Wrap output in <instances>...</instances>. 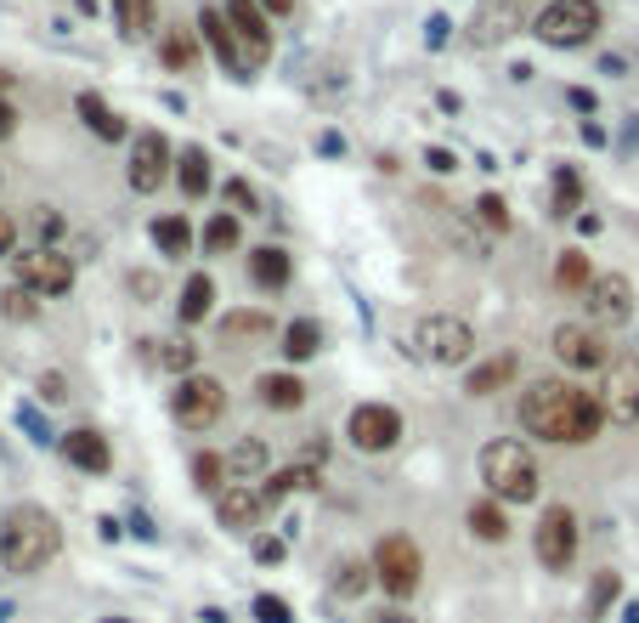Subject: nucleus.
<instances>
[{"label": "nucleus", "instance_id": "f257e3e1", "mask_svg": "<svg viewBox=\"0 0 639 623\" xmlns=\"http://www.w3.org/2000/svg\"><path fill=\"white\" fill-rule=\"evenodd\" d=\"M515 414L526 437H544L555 448H583V442H600L605 431V403L571 380H532Z\"/></svg>", "mask_w": 639, "mask_h": 623}, {"label": "nucleus", "instance_id": "f03ea898", "mask_svg": "<svg viewBox=\"0 0 639 623\" xmlns=\"http://www.w3.org/2000/svg\"><path fill=\"white\" fill-rule=\"evenodd\" d=\"M62 550V528L46 505H12L0 516V567L18 578H35L57 562Z\"/></svg>", "mask_w": 639, "mask_h": 623}, {"label": "nucleus", "instance_id": "7ed1b4c3", "mask_svg": "<svg viewBox=\"0 0 639 623\" xmlns=\"http://www.w3.org/2000/svg\"><path fill=\"white\" fill-rule=\"evenodd\" d=\"M476 471L487 482V494L503 499V505H532L537 499V459L515 437H492L481 448V459H476Z\"/></svg>", "mask_w": 639, "mask_h": 623}, {"label": "nucleus", "instance_id": "20e7f679", "mask_svg": "<svg viewBox=\"0 0 639 623\" xmlns=\"http://www.w3.org/2000/svg\"><path fill=\"white\" fill-rule=\"evenodd\" d=\"M600 23H605L600 0H549V7L532 18V35L555 51H578L600 35Z\"/></svg>", "mask_w": 639, "mask_h": 623}, {"label": "nucleus", "instance_id": "39448f33", "mask_svg": "<svg viewBox=\"0 0 639 623\" xmlns=\"http://www.w3.org/2000/svg\"><path fill=\"white\" fill-rule=\"evenodd\" d=\"M414 351L435 369H453V364H469L476 357V330L469 318H453V312H430L419 330H414Z\"/></svg>", "mask_w": 639, "mask_h": 623}, {"label": "nucleus", "instance_id": "423d86ee", "mask_svg": "<svg viewBox=\"0 0 639 623\" xmlns=\"http://www.w3.org/2000/svg\"><path fill=\"white\" fill-rule=\"evenodd\" d=\"M226 408V385L216 374H182L176 391H171V414L182 431H210Z\"/></svg>", "mask_w": 639, "mask_h": 623}, {"label": "nucleus", "instance_id": "0eeeda50", "mask_svg": "<svg viewBox=\"0 0 639 623\" xmlns=\"http://www.w3.org/2000/svg\"><path fill=\"white\" fill-rule=\"evenodd\" d=\"M171 176H176L171 137H164V130H137V137H130V165H125L130 193H159Z\"/></svg>", "mask_w": 639, "mask_h": 623}, {"label": "nucleus", "instance_id": "6e6552de", "mask_svg": "<svg viewBox=\"0 0 639 623\" xmlns=\"http://www.w3.org/2000/svg\"><path fill=\"white\" fill-rule=\"evenodd\" d=\"M374 578L391 589L396 601H402V596H414L419 578H425V555H419V544H414L408 533H385L380 550H374Z\"/></svg>", "mask_w": 639, "mask_h": 623}, {"label": "nucleus", "instance_id": "1a4fd4ad", "mask_svg": "<svg viewBox=\"0 0 639 623\" xmlns=\"http://www.w3.org/2000/svg\"><path fill=\"white\" fill-rule=\"evenodd\" d=\"M12 267H18V284H23V289H35L40 301H57V295H69V289H74V261L62 255V250L35 244V250L12 255Z\"/></svg>", "mask_w": 639, "mask_h": 623}, {"label": "nucleus", "instance_id": "9d476101", "mask_svg": "<svg viewBox=\"0 0 639 623\" xmlns=\"http://www.w3.org/2000/svg\"><path fill=\"white\" fill-rule=\"evenodd\" d=\"M532 550L549 573H571V562H578V516L566 505H549L544 521H537V533H532Z\"/></svg>", "mask_w": 639, "mask_h": 623}, {"label": "nucleus", "instance_id": "9b49d317", "mask_svg": "<svg viewBox=\"0 0 639 623\" xmlns=\"http://www.w3.org/2000/svg\"><path fill=\"white\" fill-rule=\"evenodd\" d=\"M583 301H589V318L600 323V330H623V323L634 318V307H639V295H634L628 273H600L583 289Z\"/></svg>", "mask_w": 639, "mask_h": 623}, {"label": "nucleus", "instance_id": "f8f14e48", "mask_svg": "<svg viewBox=\"0 0 639 623\" xmlns=\"http://www.w3.org/2000/svg\"><path fill=\"white\" fill-rule=\"evenodd\" d=\"M346 437H351V448H362V453H385V448L402 442V414H396L391 403H357L351 419H346Z\"/></svg>", "mask_w": 639, "mask_h": 623}, {"label": "nucleus", "instance_id": "ddd939ff", "mask_svg": "<svg viewBox=\"0 0 639 623\" xmlns=\"http://www.w3.org/2000/svg\"><path fill=\"white\" fill-rule=\"evenodd\" d=\"M198 41H205L210 51H216V62L239 80V85H249L255 80V69H249V57H244V46H239V35H232V23L221 18V7H205L198 12Z\"/></svg>", "mask_w": 639, "mask_h": 623}, {"label": "nucleus", "instance_id": "4468645a", "mask_svg": "<svg viewBox=\"0 0 639 623\" xmlns=\"http://www.w3.org/2000/svg\"><path fill=\"white\" fill-rule=\"evenodd\" d=\"M221 18L232 23V35H239L244 57H249V69H260L266 57H272V18H266L255 0H226Z\"/></svg>", "mask_w": 639, "mask_h": 623}, {"label": "nucleus", "instance_id": "2eb2a0df", "mask_svg": "<svg viewBox=\"0 0 639 623\" xmlns=\"http://www.w3.org/2000/svg\"><path fill=\"white\" fill-rule=\"evenodd\" d=\"M555 357L566 369H578V374H594L612 364V351H605V341L589 330V323H560L555 330Z\"/></svg>", "mask_w": 639, "mask_h": 623}, {"label": "nucleus", "instance_id": "dca6fc26", "mask_svg": "<svg viewBox=\"0 0 639 623\" xmlns=\"http://www.w3.org/2000/svg\"><path fill=\"white\" fill-rule=\"evenodd\" d=\"M62 459H69L74 471H85V476H108L114 471V448H108V437L103 431H91V425H80V431H62Z\"/></svg>", "mask_w": 639, "mask_h": 623}, {"label": "nucleus", "instance_id": "f3484780", "mask_svg": "<svg viewBox=\"0 0 639 623\" xmlns=\"http://www.w3.org/2000/svg\"><path fill=\"white\" fill-rule=\"evenodd\" d=\"M260 510H266V499H260V487H249V482H226L216 494V521L226 533H249Z\"/></svg>", "mask_w": 639, "mask_h": 623}, {"label": "nucleus", "instance_id": "a211bd4d", "mask_svg": "<svg viewBox=\"0 0 639 623\" xmlns=\"http://www.w3.org/2000/svg\"><path fill=\"white\" fill-rule=\"evenodd\" d=\"M600 403H605V419H617V425H639V369H617Z\"/></svg>", "mask_w": 639, "mask_h": 623}, {"label": "nucleus", "instance_id": "6ab92c4d", "mask_svg": "<svg viewBox=\"0 0 639 623\" xmlns=\"http://www.w3.org/2000/svg\"><path fill=\"white\" fill-rule=\"evenodd\" d=\"M249 278H255V289H283V284L294 278L289 250H283V244H255V250H249Z\"/></svg>", "mask_w": 639, "mask_h": 623}, {"label": "nucleus", "instance_id": "aec40b11", "mask_svg": "<svg viewBox=\"0 0 639 623\" xmlns=\"http://www.w3.org/2000/svg\"><path fill=\"white\" fill-rule=\"evenodd\" d=\"M266 471H272V448H266L260 437H239V442L226 448V476L232 482H255Z\"/></svg>", "mask_w": 639, "mask_h": 623}, {"label": "nucleus", "instance_id": "412c9836", "mask_svg": "<svg viewBox=\"0 0 639 623\" xmlns=\"http://www.w3.org/2000/svg\"><path fill=\"white\" fill-rule=\"evenodd\" d=\"M74 108H80L85 130H96L103 142H130V125H125V114H114V108H108L96 91H80V103H74Z\"/></svg>", "mask_w": 639, "mask_h": 623}, {"label": "nucleus", "instance_id": "4be33fe9", "mask_svg": "<svg viewBox=\"0 0 639 623\" xmlns=\"http://www.w3.org/2000/svg\"><path fill=\"white\" fill-rule=\"evenodd\" d=\"M515 369H521V357H515V351L487 357V364H476V369L464 374V391H469V397H492L498 385H510V380H515Z\"/></svg>", "mask_w": 639, "mask_h": 623}, {"label": "nucleus", "instance_id": "5701e85b", "mask_svg": "<svg viewBox=\"0 0 639 623\" xmlns=\"http://www.w3.org/2000/svg\"><path fill=\"white\" fill-rule=\"evenodd\" d=\"M216 330H221L226 346H244V341H272L278 323H272V312H226Z\"/></svg>", "mask_w": 639, "mask_h": 623}, {"label": "nucleus", "instance_id": "b1692460", "mask_svg": "<svg viewBox=\"0 0 639 623\" xmlns=\"http://www.w3.org/2000/svg\"><path fill=\"white\" fill-rule=\"evenodd\" d=\"M114 23L119 41H148L159 28V0H114Z\"/></svg>", "mask_w": 639, "mask_h": 623}, {"label": "nucleus", "instance_id": "393cba45", "mask_svg": "<svg viewBox=\"0 0 639 623\" xmlns=\"http://www.w3.org/2000/svg\"><path fill=\"white\" fill-rule=\"evenodd\" d=\"M148 239H153V250H159L164 261H182V255L193 250V221H187V216H153Z\"/></svg>", "mask_w": 639, "mask_h": 623}, {"label": "nucleus", "instance_id": "a878e982", "mask_svg": "<svg viewBox=\"0 0 639 623\" xmlns=\"http://www.w3.org/2000/svg\"><path fill=\"white\" fill-rule=\"evenodd\" d=\"M469 533H476L481 544H503V539H510V516H503V499H476V505H469Z\"/></svg>", "mask_w": 639, "mask_h": 623}, {"label": "nucleus", "instance_id": "bb28decb", "mask_svg": "<svg viewBox=\"0 0 639 623\" xmlns=\"http://www.w3.org/2000/svg\"><path fill=\"white\" fill-rule=\"evenodd\" d=\"M176 182H182L187 199H205V193H210V153L198 148V142H187L176 153Z\"/></svg>", "mask_w": 639, "mask_h": 623}, {"label": "nucleus", "instance_id": "cd10ccee", "mask_svg": "<svg viewBox=\"0 0 639 623\" xmlns=\"http://www.w3.org/2000/svg\"><path fill=\"white\" fill-rule=\"evenodd\" d=\"M255 397H260L266 408L289 414V408H300V403H306V385H300L294 374H260V380H255Z\"/></svg>", "mask_w": 639, "mask_h": 623}, {"label": "nucleus", "instance_id": "c85d7f7f", "mask_svg": "<svg viewBox=\"0 0 639 623\" xmlns=\"http://www.w3.org/2000/svg\"><path fill=\"white\" fill-rule=\"evenodd\" d=\"M278 341H283V357H289V364H306V357L323 351V323H317V318H294Z\"/></svg>", "mask_w": 639, "mask_h": 623}, {"label": "nucleus", "instance_id": "c756f323", "mask_svg": "<svg viewBox=\"0 0 639 623\" xmlns=\"http://www.w3.org/2000/svg\"><path fill=\"white\" fill-rule=\"evenodd\" d=\"M210 307H216V284H210V273H193V278L182 284L176 318H182V323H205V318H210Z\"/></svg>", "mask_w": 639, "mask_h": 623}, {"label": "nucleus", "instance_id": "7c9ffc66", "mask_svg": "<svg viewBox=\"0 0 639 623\" xmlns=\"http://www.w3.org/2000/svg\"><path fill=\"white\" fill-rule=\"evenodd\" d=\"M312 487H317V471L312 465H289V471H278L272 482L260 487V499H266V510H278L289 494H312Z\"/></svg>", "mask_w": 639, "mask_h": 623}, {"label": "nucleus", "instance_id": "2f4dec72", "mask_svg": "<svg viewBox=\"0 0 639 623\" xmlns=\"http://www.w3.org/2000/svg\"><path fill=\"white\" fill-rule=\"evenodd\" d=\"M159 62L171 74H187L193 62H198V28H171V35L159 41Z\"/></svg>", "mask_w": 639, "mask_h": 623}, {"label": "nucleus", "instance_id": "473e14b6", "mask_svg": "<svg viewBox=\"0 0 639 623\" xmlns=\"http://www.w3.org/2000/svg\"><path fill=\"white\" fill-rule=\"evenodd\" d=\"M549 210L555 216H578L583 210V176H578V165H555V176H549Z\"/></svg>", "mask_w": 639, "mask_h": 623}, {"label": "nucleus", "instance_id": "72a5a7b5", "mask_svg": "<svg viewBox=\"0 0 639 623\" xmlns=\"http://www.w3.org/2000/svg\"><path fill=\"white\" fill-rule=\"evenodd\" d=\"M153 351V369H164V374H193V364H198V346L187 341V335H176V341H148Z\"/></svg>", "mask_w": 639, "mask_h": 623}, {"label": "nucleus", "instance_id": "f704fd0d", "mask_svg": "<svg viewBox=\"0 0 639 623\" xmlns=\"http://www.w3.org/2000/svg\"><path fill=\"white\" fill-rule=\"evenodd\" d=\"M594 278H600V273L589 267V255H583V250H560V261H555V289H566V295H583Z\"/></svg>", "mask_w": 639, "mask_h": 623}, {"label": "nucleus", "instance_id": "c9c22d12", "mask_svg": "<svg viewBox=\"0 0 639 623\" xmlns=\"http://www.w3.org/2000/svg\"><path fill=\"white\" fill-rule=\"evenodd\" d=\"M239 239H244L239 216H232V210H216L210 227H205V255H232V250H239Z\"/></svg>", "mask_w": 639, "mask_h": 623}, {"label": "nucleus", "instance_id": "e433bc0d", "mask_svg": "<svg viewBox=\"0 0 639 623\" xmlns=\"http://www.w3.org/2000/svg\"><path fill=\"white\" fill-rule=\"evenodd\" d=\"M515 23H521L515 0H498V7H487V12H481V23H476V41H503V35H515Z\"/></svg>", "mask_w": 639, "mask_h": 623}, {"label": "nucleus", "instance_id": "4c0bfd02", "mask_svg": "<svg viewBox=\"0 0 639 623\" xmlns=\"http://www.w3.org/2000/svg\"><path fill=\"white\" fill-rule=\"evenodd\" d=\"M0 318H12V323H35L40 318V295L35 289H0Z\"/></svg>", "mask_w": 639, "mask_h": 623}, {"label": "nucleus", "instance_id": "58836bf2", "mask_svg": "<svg viewBox=\"0 0 639 623\" xmlns=\"http://www.w3.org/2000/svg\"><path fill=\"white\" fill-rule=\"evenodd\" d=\"M368 584H374V562H340V573H334V596L357 601Z\"/></svg>", "mask_w": 639, "mask_h": 623}, {"label": "nucleus", "instance_id": "ea45409f", "mask_svg": "<svg viewBox=\"0 0 639 623\" xmlns=\"http://www.w3.org/2000/svg\"><path fill=\"white\" fill-rule=\"evenodd\" d=\"M193 482L205 487V494H221L226 487V453H198L193 459Z\"/></svg>", "mask_w": 639, "mask_h": 623}, {"label": "nucleus", "instance_id": "a19ab883", "mask_svg": "<svg viewBox=\"0 0 639 623\" xmlns=\"http://www.w3.org/2000/svg\"><path fill=\"white\" fill-rule=\"evenodd\" d=\"M476 221L487 227V233H510V205H503L498 193H481V199H476Z\"/></svg>", "mask_w": 639, "mask_h": 623}, {"label": "nucleus", "instance_id": "79ce46f5", "mask_svg": "<svg viewBox=\"0 0 639 623\" xmlns=\"http://www.w3.org/2000/svg\"><path fill=\"white\" fill-rule=\"evenodd\" d=\"M221 193H226V205H232V216H260V199H255V187H249L244 176H232V182H226Z\"/></svg>", "mask_w": 639, "mask_h": 623}, {"label": "nucleus", "instance_id": "37998d69", "mask_svg": "<svg viewBox=\"0 0 639 623\" xmlns=\"http://www.w3.org/2000/svg\"><path fill=\"white\" fill-rule=\"evenodd\" d=\"M617 596H623L617 573H600V578H594V589H589V618H605V607H612Z\"/></svg>", "mask_w": 639, "mask_h": 623}, {"label": "nucleus", "instance_id": "c03bdc74", "mask_svg": "<svg viewBox=\"0 0 639 623\" xmlns=\"http://www.w3.org/2000/svg\"><path fill=\"white\" fill-rule=\"evenodd\" d=\"M448 239H458V244H464L469 255H476V261L487 255V227H469V221H448Z\"/></svg>", "mask_w": 639, "mask_h": 623}, {"label": "nucleus", "instance_id": "a18cd8bd", "mask_svg": "<svg viewBox=\"0 0 639 623\" xmlns=\"http://www.w3.org/2000/svg\"><path fill=\"white\" fill-rule=\"evenodd\" d=\"M18 425H23V431H28V437H35V442H62V437L51 431V425L40 419V408H28V403L18 408Z\"/></svg>", "mask_w": 639, "mask_h": 623}, {"label": "nucleus", "instance_id": "49530a36", "mask_svg": "<svg viewBox=\"0 0 639 623\" xmlns=\"http://www.w3.org/2000/svg\"><path fill=\"white\" fill-rule=\"evenodd\" d=\"M255 618L260 623H294V612H289L283 596H255Z\"/></svg>", "mask_w": 639, "mask_h": 623}, {"label": "nucleus", "instance_id": "de8ad7c7", "mask_svg": "<svg viewBox=\"0 0 639 623\" xmlns=\"http://www.w3.org/2000/svg\"><path fill=\"white\" fill-rule=\"evenodd\" d=\"M249 555H255V562H260V567H278V562H283V555H289V544H283V539H266V533H260V539L249 544Z\"/></svg>", "mask_w": 639, "mask_h": 623}, {"label": "nucleus", "instance_id": "09e8293b", "mask_svg": "<svg viewBox=\"0 0 639 623\" xmlns=\"http://www.w3.org/2000/svg\"><path fill=\"white\" fill-rule=\"evenodd\" d=\"M35 233H40V244L51 250V244L62 239V216H57V210H35Z\"/></svg>", "mask_w": 639, "mask_h": 623}, {"label": "nucleus", "instance_id": "8fccbe9b", "mask_svg": "<svg viewBox=\"0 0 639 623\" xmlns=\"http://www.w3.org/2000/svg\"><path fill=\"white\" fill-rule=\"evenodd\" d=\"M425 165H430L435 176H453V171H458V159H453L448 148H425Z\"/></svg>", "mask_w": 639, "mask_h": 623}, {"label": "nucleus", "instance_id": "3c124183", "mask_svg": "<svg viewBox=\"0 0 639 623\" xmlns=\"http://www.w3.org/2000/svg\"><path fill=\"white\" fill-rule=\"evenodd\" d=\"M0 255H18V216L0 210Z\"/></svg>", "mask_w": 639, "mask_h": 623}, {"label": "nucleus", "instance_id": "603ef678", "mask_svg": "<svg viewBox=\"0 0 639 623\" xmlns=\"http://www.w3.org/2000/svg\"><path fill=\"white\" fill-rule=\"evenodd\" d=\"M40 397L46 403H62V397H69V380H62V374H40Z\"/></svg>", "mask_w": 639, "mask_h": 623}, {"label": "nucleus", "instance_id": "864d4df0", "mask_svg": "<svg viewBox=\"0 0 639 623\" xmlns=\"http://www.w3.org/2000/svg\"><path fill=\"white\" fill-rule=\"evenodd\" d=\"M125 521H130V533H137V539H148V544H153V539H159V528H153V521H148V516H142V510H130V516H125Z\"/></svg>", "mask_w": 639, "mask_h": 623}, {"label": "nucleus", "instance_id": "5fc2aeb1", "mask_svg": "<svg viewBox=\"0 0 639 623\" xmlns=\"http://www.w3.org/2000/svg\"><path fill=\"white\" fill-rule=\"evenodd\" d=\"M12 130H18V108L7 103V96H0V142H7V137H12Z\"/></svg>", "mask_w": 639, "mask_h": 623}, {"label": "nucleus", "instance_id": "6e6d98bb", "mask_svg": "<svg viewBox=\"0 0 639 623\" xmlns=\"http://www.w3.org/2000/svg\"><path fill=\"white\" fill-rule=\"evenodd\" d=\"M425 41H430V46H448V18H430V23H425Z\"/></svg>", "mask_w": 639, "mask_h": 623}, {"label": "nucleus", "instance_id": "4d7b16f0", "mask_svg": "<svg viewBox=\"0 0 639 623\" xmlns=\"http://www.w3.org/2000/svg\"><path fill=\"white\" fill-rule=\"evenodd\" d=\"M566 96H571V108H578V114H594V91H583V85H571Z\"/></svg>", "mask_w": 639, "mask_h": 623}, {"label": "nucleus", "instance_id": "13d9d810", "mask_svg": "<svg viewBox=\"0 0 639 623\" xmlns=\"http://www.w3.org/2000/svg\"><path fill=\"white\" fill-rule=\"evenodd\" d=\"M255 7H260L266 18H289V12H294V0H255Z\"/></svg>", "mask_w": 639, "mask_h": 623}, {"label": "nucleus", "instance_id": "bf43d9fd", "mask_svg": "<svg viewBox=\"0 0 639 623\" xmlns=\"http://www.w3.org/2000/svg\"><path fill=\"white\" fill-rule=\"evenodd\" d=\"M368 623H414V618H408V612H396V607H385V612H374Z\"/></svg>", "mask_w": 639, "mask_h": 623}, {"label": "nucleus", "instance_id": "052dcab7", "mask_svg": "<svg viewBox=\"0 0 639 623\" xmlns=\"http://www.w3.org/2000/svg\"><path fill=\"white\" fill-rule=\"evenodd\" d=\"M617 623H639V601H623V618Z\"/></svg>", "mask_w": 639, "mask_h": 623}, {"label": "nucleus", "instance_id": "680f3d73", "mask_svg": "<svg viewBox=\"0 0 639 623\" xmlns=\"http://www.w3.org/2000/svg\"><path fill=\"white\" fill-rule=\"evenodd\" d=\"M7 85H12V74H7V69H0V91H7Z\"/></svg>", "mask_w": 639, "mask_h": 623}, {"label": "nucleus", "instance_id": "e2e57ef3", "mask_svg": "<svg viewBox=\"0 0 639 623\" xmlns=\"http://www.w3.org/2000/svg\"><path fill=\"white\" fill-rule=\"evenodd\" d=\"M108 623H130V618H108Z\"/></svg>", "mask_w": 639, "mask_h": 623}]
</instances>
